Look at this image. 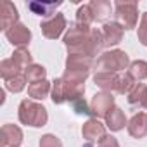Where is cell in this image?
<instances>
[{
    "mask_svg": "<svg viewBox=\"0 0 147 147\" xmlns=\"http://www.w3.org/2000/svg\"><path fill=\"white\" fill-rule=\"evenodd\" d=\"M137 36H138V42H140L142 45H147V12H144L142 18H140Z\"/></svg>",
    "mask_w": 147,
    "mask_h": 147,
    "instance_id": "29",
    "label": "cell"
},
{
    "mask_svg": "<svg viewBox=\"0 0 147 147\" xmlns=\"http://www.w3.org/2000/svg\"><path fill=\"white\" fill-rule=\"evenodd\" d=\"M94 21H95V18H94V12L90 9V4L80 5L78 11H76V23L78 24H83V26H90Z\"/></svg>",
    "mask_w": 147,
    "mask_h": 147,
    "instance_id": "25",
    "label": "cell"
},
{
    "mask_svg": "<svg viewBox=\"0 0 147 147\" xmlns=\"http://www.w3.org/2000/svg\"><path fill=\"white\" fill-rule=\"evenodd\" d=\"M82 135L88 144H99L107 133H106V126L97 119V118H90L83 123L82 126Z\"/></svg>",
    "mask_w": 147,
    "mask_h": 147,
    "instance_id": "8",
    "label": "cell"
},
{
    "mask_svg": "<svg viewBox=\"0 0 147 147\" xmlns=\"http://www.w3.org/2000/svg\"><path fill=\"white\" fill-rule=\"evenodd\" d=\"M18 116H19V121L26 126H33V128H42L47 125L49 121V114H47V109L31 100V99H24L21 100L19 104V109H18Z\"/></svg>",
    "mask_w": 147,
    "mask_h": 147,
    "instance_id": "3",
    "label": "cell"
},
{
    "mask_svg": "<svg viewBox=\"0 0 147 147\" xmlns=\"http://www.w3.org/2000/svg\"><path fill=\"white\" fill-rule=\"evenodd\" d=\"M26 83H28L26 75H24V73H21V75L14 76L12 80L5 82V88H7L9 92H12V94H19V92H23V90L26 88Z\"/></svg>",
    "mask_w": 147,
    "mask_h": 147,
    "instance_id": "26",
    "label": "cell"
},
{
    "mask_svg": "<svg viewBox=\"0 0 147 147\" xmlns=\"http://www.w3.org/2000/svg\"><path fill=\"white\" fill-rule=\"evenodd\" d=\"M5 38L14 45V47H26L28 43H30V40H31V31H30V28L28 26H24L23 23H18V24H14L11 30H7L5 31Z\"/></svg>",
    "mask_w": 147,
    "mask_h": 147,
    "instance_id": "10",
    "label": "cell"
},
{
    "mask_svg": "<svg viewBox=\"0 0 147 147\" xmlns=\"http://www.w3.org/2000/svg\"><path fill=\"white\" fill-rule=\"evenodd\" d=\"M128 75H130L137 83L144 82V80L147 78V62H145V61H140V59L131 61V62H130V67H128Z\"/></svg>",
    "mask_w": 147,
    "mask_h": 147,
    "instance_id": "21",
    "label": "cell"
},
{
    "mask_svg": "<svg viewBox=\"0 0 147 147\" xmlns=\"http://www.w3.org/2000/svg\"><path fill=\"white\" fill-rule=\"evenodd\" d=\"M85 94V83H69L62 76L55 78L52 82V94L50 99L54 104H64V102H75L82 99Z\"/></svg>",
    "mask_w": 147,
    "mask_h": 147,
    "instance_id": "2",
    "label": "cell"
},
{
    "mask_svg": "<svg viewBox=\"0 0 147 147\" xmlns=\"http://www.w3.org/2000/svg\"><path fill=\"white\" fill-rule=\"evenodd\" d=\"M21 73H24V69L12 59V57H9V59H4L2 62H0V76L4 78V82H9V80H12L14 76H18V75H21Z\"/></svg>",
    "mask_w": 147,
    "mask_h": 147,
    "instance_id": "19",
    "label": "cell"
},
{
    "mask_svg": "<svg viewBox=\"0 0 147 147\" xmlns=\"http://www.w3.org/2000/svg\"><path fill=\"white\" fill-rule=\"evenodd\" d=\"M90 9L94 12V18L95 21H100V23H107V19L111 18V2H107V0H92L90 2Z\"/></svg>",
    "mask_w": 147,
    "mask_h": 147,
    "instance_id": "18",
    "label": "cell"
},
{
    "mask_svg": "<svg viewBox=\"0 0 147 147\" xmlns=\"http://www.w3.org/2000/svg\"><path fill=\"white\" fill-rule=\"evenodd\" d=\"M97 147H119V142H118L113 135H106V137L97 144Z\"/></svg>",
    "mask_w": 147,
    "mask_h": 147,
    "instance_id": "31",
    "label": "cell"
},
{
    "mask_svg": "<svg viewBox=\"0 0 147 147\" xmlns=\"http://www.w3.org/2000/svg\"><path fill=\"white\" fill-rule=\"evenodd\" d=\"M128 133L133 138H144L147 135V113H137L126 125Z\"/></svg>",
    "mask_w": 147,
    "mask_h": 147,
    "instance_id": "15",
    "label": "cell"
},
{
    "mask_svg": "<svg viewBox=\"0 0 147 147\" xmlns=\"http://www.w3.org/2000/svg\"><path fill=\"white\" fill-rule=\"evenodd\" d=\"M94 67H95V73H121L130 67V57L125 50L114 49L100 54Z\"/></svg>",
    "mask_w": 147,
    "mask_h": 147,
    "instance_id": "4",
    "label": "cell"
},
{
    "mask_svg": "<svg viewBox=\"0 0 147 147\" xmlns=\"http://www.w3.org/2000/svg\"><path fill=\"white\" fill-rule=\"evenodd\" d=\"M40 30H42V35L49 40H57L64 30H67V21L64 18V14L57 12L55 16L49 18V19H43L42 24H40Z\"/></svg>",
    "mask_w": 147,
    "mask_h": 147,
    "instance_id": "6",
    "label": "cell"
},
{
    "mask_svg": "<svg viewBox=\"0 0 147 147\" xmlns=\"http://www.w3.org/2000/svg\"><path fill=\"white\" fill-rule=\"evenodd\" d=\"M24 75H26L28 83L31 85V83H36V82L47 80V78H45V76H47V69H45L42 64H35V62H33L31 66H28V67H26Z\"/></svg>",
    "mask_w": 147,
    "mask_h": 147,
    "instance_id": "23",
    "label": "cell"
},
{
    "mask_svg": "<svg viewBox=\"0 0 147 147\" xmlns=\"http://www.w3.org/2000/svg\"><path fill=\"white\" fill-rule=\"evenodd\" d=\"M40 147H62V142L59 137H55L52 133H45L40 138Z\"/></svg>",
    "mask_w": 147,
    "mask_h": 147,
    "instance_id": "28",
    "label": "cell"
},
{
    "mask_svg": "<svg viewBox=\"0 0 147 147\" xmlns=\"http://www.w3.org/2000/svg\"><path fill=\"white\" fill-rule=\"evenodd\" d=\"M49 94H52V83L47 82V80L31 83L28 87V95L35 100H43L45 97H49Z\"/></svg>",
    "mask_w": 147,
    "mask_h": 147,
    "instance_id": "20",
    "label": "cell"
},
{
    "mask_svg": "<svg viewBox=\"0 0 147 147\" xmlns=\"http://www.w3.org/2000/svg\"><path fill=\"white\" fill-rule=\"evenodd\" d=\"M12 59L26 71V67L28 66H31L33 64V55L30 54V50L26 49V47H19V49H16L14 50V54H12Z\"/></svg>",
    "mask_w": 147,
    "mask_h": 147,
    "instance_id": "24",
    "label": "cell"
},
{
    "mask_svg": "<svg viewBox=\"0 0 147 147\" xmlns=\"http://www.w3.org/2000/svg\"><path fill=\"white\" fill-rule=\"evenodd\" d=\"M71 106H73V111H75L76 114H88V116H92V109H90V106L87 104V100L83 97L75 100V102H71Z\"/></svg>",
    "mask_w": 147,
    "mask_h": 147,
    "instance_id": "30",
    "label": "cell"
},
{
    "mask_svg": "<svg viewBox=\"0 0 147 147\" xmlns=\"http://www.w3.org/2000/svg\"><path fill=\"white\" fill-rule=\"evenodd\" d=\"M145 94H147V85H145V83H135V87L131 88V92L126 95L128 104H130V106H138V107H142L144 99H145Z\"/></svg>",
    "mask_w": 147,
    "mask_h": 147,
    "instance_id": "22",
    "label": "cell"
},
{
    "mask_svg": "<svg viewBox=\"0 0 147 147\" xmlns=\"http://www.w3.org/2000/svg\"><path fill=\"white\" fill-rule=\"evenodd\" d=\"M18 23H19L18 7L11 2V0H4V2H2V9H0V30L5 33L7 30H11Z\"/></svg>",
    "mask_w": 147,
    "mask_h": 147,
    "instance_id": "9",
    "label": "cell"
},
{
    "mask_svg": "<svg viewBox=\"0 0 147 147\" xmlns=\"http://www.w3.org/2000/svg\"><path fill=\"white\" fill-rule=\"evenodd\" d=\"M104 119H106V126H107L111 131H119V130H123V128L128 125L126 116H125V113H123L121 107H114Z\"/></svg>",
    "mask_w": 147,
    "mask_h": 147,
    "instance_id": "17",
    "label": "cell"
},
{
    "mask_svg": "<svg viewBox=\"0 0 147 147\" xmlns=\"http://www.w3.org/2000/svg\"><path fill=\"white\" fill-rule=\"evenodd\" d=\"M94 83L102 88V92H116L118 83H119V73H95L94 75Z\"/></svg>",
    "mask_w": 147,
    "mask_h": 147,
    "instance_id": "16",
    "label": "cell"
},
{
    "mask_svg": "<svg viewBox=\"0 0 147 147\" xmlns=\"http://www.w3.org/2000/svg\"><path fill=\"white\" fill-rule=\"evenodd\" d=\"M144 109H147V94H145V99H144V104H142Z\"/></svg>",
    "mask_w": 147,
    "mask_h": 147,
    "instance_id": "32",
    "label": "cell"
},
{
    "mask_svg": "<svg viewBox=\"0 0 147 147\" xmlns=\"http://www.w3.org/2000/svg\"><path fill=\"white\" fill-rule=\"evenodd\" d=\"M62 42L67 49V54H83L92 59L99 55L106 47L100 30L83 26L78 23H69Z\"/></svg>",
    "mask_w": 147,
    "mask_h": 147,
    "instance_id": "1",
    "label": "cell"
},
{
    "mask_svg": "<svg viewBox=\"0 0 147 147\" xmlns=\"http://www.w3.org/2000/svg\"><path fill=\"white\" fill-rule=\"evenodd\" d=\"M102 38H104V45L106 47H114L118 43H121L123 40V28L116 23V21H107L102 26Z\"/></svg>",
    "mask_w": 147,
    "mask_h": 147,
    "instance_id": "13",
    "label": "cell"
},
{
    "mask_svg": "<svg viewBox=\"0 0 147 147\" xmlns=\"http://www.w3.org/2000/svg\"><path fill=\"white\" fill-rule=\"evenodd\" d=\"M114 107H116L114 106V97L109 92H99L92 97L90 109H92L94 118H106Z\"/></svg>",
    "mask_w": 147,
    "mask_h": 147,
    "instance_id": "7",
    "label": "cell"
},
{
    "mask_svg": "<svg viewBox=\"0 0 147 147\" xmlns=\"http://www.w3.org/2000/svg\"><path fill=\"white\" fill-rule=\"evenodd\" d=\"M95 66V61L83 54H67L66 69L67 71H90Z\"/></svg>",
    "mask_w": 147,
    "mask_h": 147,
    "instance_id": "14",
    "label": "cell"
},
{
    "mask_svg": "<svg viewBox=\"0 0 147 147\" xmlns=\"http://www.w3.org/2000/svg\"><path fill=\"white\" fill-rule=\"evenodd\" d=\"M135 80L128 75V73H125V75H119V83H118V88H116V94L119 95H128L131 92V88L135 87Z\"/></svg>",
    "mask_w": 147,
    "mask_h": 147,
    "instance_id": "27",
    "label": "cell"
},
{
    "mask_svg": "<svg viewBox=\"0 0 147 147\" xmlns=\"http://www.w3.org/2000/svg\"><path fill=\"white\" fill-rule=\"evenodd\" d=\"M23 142V130L18 125L5 123L2 126V147H19Z\"/></svg>",
    "mask_w": 147,
    "mask_h": 147,
    "instance_id": "12",
    "label": "cell"
},
{
    "mask_svg": "<svg viewBox=\"0 0 147 147\" xmlns=\"http://www.w3.org/2000/svg\"><path fill=\"white\" fill-rule=\"evenodd\" d=\"M62 5V2H42V0H33V2H28L26 4V7H28V11L30 12H33V14H36V16H42V18H45V19H49V18H52V16H55L57 12V9Z\"/></svg>",
    "mask_w": 147,
    "mask_h": 147,
    "instance_id": "11",
    "label": "cell"
},
{
    "mask_svg": "<svg viewBox=\"0 0 147 147\" xmlns=\"http://www.w3.org/2000/svg\"><path fill=\"white\" fill-rule=\"evenodd\" d=\"M114 21L123 30H133L138 21V4L137 2H116Z\"/></svg>",
    "mask_w": 147,
    "mask_h": 147,
    "instance_id": "5",
    "label": "cell"
}]
</instances>
